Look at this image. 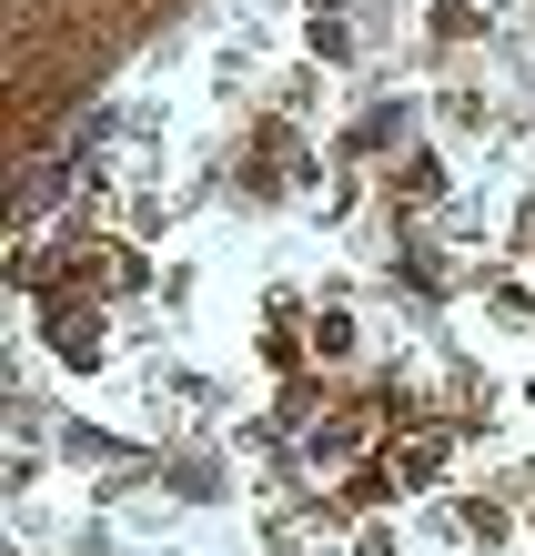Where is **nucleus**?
<instances>
[{
	"label": "nucleus",
	"instance_id": "nucleus-1",
	"mask_svg": "<svg viewBox=\"0 0 535 556\" xmlns=\"http://www.w3.org/2000/svg\"><path fill=\"white\" fill-rule=\"evenodd\" d=\"M304 173V142H293V122H263L253 132V162H243V192H283Z\"/></svg>",
	"mask_w": 535,
	"mask_h": 556
},
{
	"label": "nucleus",
	"instance_id": "nucleus-2",
	"mask_svg": "<svg viewBox=\"0 0 535 556\" xmlns=\"http://www.w3.org/2000/svg\"><path fill=\"white\" fill-rule=\"evenodd\" d=\"M374 455L394 466V485H415V496H424V485H445V455H455V445H445V435H384Z\"/></svg>",
	"mask_w": 535,
	"mask_h": 556
},
{
	"label": "nucleus",
	"instance_id": "nucleus-3",
	"mask_svg": "<svg viewBox=\"0 0 535 556\" xmlns=\"http://www.w3.org/2000/svg\"><path fill=\"white\" fill-rule=\"evenodd\" d=\"M445 536H455V546H506V506H495V496H485V506L455 496V506H445Z\"/></svg>",
	"mask_w": 535,
	"mask_h": 556
},
{
	"label": "nucleus",
	"instance_id": "nucleus-4",
	"mask_svg": "<svg viewBox=\"0 0 535 556\" xmlns=\"http://www.w3.org/2000/svg\"><path fill=\"white\" fill-rule=\"evenodd\" d=\"M304 344H314V365H344V354L364 344V324H354L344 304H323V314H314V334H304Z\"/></svg>",
	"mask_w": 535,
	"mask_h": 556
},
{
	"label": "nucleus",
	"instance_id": "nucleus-5",
	"mask_svg": "<svg viewBox=\"0 0 535 556\" xmlns=\"http://www.w3.org/2000/svg\"><path fill=\"white\" fill-rule=\"evenodd\" d=\"M405 192H415V203H434V192H445V162H434L424 142H415L405 162H394V203H405Z\"/></svg>",
	"mask_w": 535,
	"mask_h": 556
},
{
	"label": "nucleus",
	"instance_id": "nucleus-6",
	"mask_svg": "<svg viewBox=\"0 0 535 556\" xmlns=\"http://www.w3.org/2000/svg\"><path fill=\"white\" fill-rule=\"evenodd\" d=\"M424 30H434V41H485V11H475V0H434Z\"/></svg>",
	"mask_w": 535,
	"mask_h": 556
},
{
	"label": "nucleus",
	"instance_id": "nucleus-7",
	"mask_svg": "<svg viewBox=\"0 0 535 556\" xmlns=\"http://www.w3.org/2000/svg\"><path fill=\"white\" fill-rule=\"evenodd\" d=\"M495 324H535V283L525 274H495Z\"/></svg>",
	"mask_w": 535,
	"mask_h": 556
},
{
	"label": "nucleus",
	"instance_id": "nucleus-8",
	"mask_svg": "<svg viewBox=\"0 0 535 556\" xmlns=\"http://www.w3.org/2000/svg\"><path fill=\"white\" fill-rule=\"evenodd\" d=\"M304 51H314V61H354V30H344V21H323V11H314V30H304Z\"/></svg>",
	"mask_w": 535,
	"mask_h": 556
},
{
	"label": "nucleus",
	"instance_id": "nucleus-9",
	"mask_svg": "<svg viewBox=\"0 0 535 556\" xmlns=\"http://www.w3.org/2000/svg\"><path fill=\"white\" fill-rule=\"evenodd\" d=\"M405 132H415V112H374V122L354 132V152H384V142H405Z\"/></svg>",
	"mask_w": 535,
	"mask_h": 556
},
{
	"label": "nucleus",
	"instance_id": "nucleus-10",
	"mask_svg": "<svg viewBox=\"0 0 535 556\" xmlns=\"http://www.w3.org/2000/svg\"><path fill=\"white\" fill-rule=\"evenodd\" d=\"M314 405H323V384H314V375H293V384H283V425H304Z\"/></svg>",
	"mask_w": 535,
	"mask_h": 556
},
{
	"label": "nucleus",
	"instance_id": "nucleus-11",
	"mask_svg": "<svg viewBox=\"0 0 535 556\" xmlns=\"http://www.w3.org/2000/svg\"><path fill=\"white\" fill-rule=\"evenodd\" d=\"M102 274H112L122 293H142V283H152V264H142V253H102Z\"/></svg>",
	"mask_w": 535,
	"mask_h": 556
},
{
	"label": "nucleus",
	"instance_id": "nucleus-12",
	"mask_svg": "<svg viewBox=\"0 0 535 556\" xmlns=\"http://www.w3.org/2000/svg\"><path fill=\"white\" fill-rule=\"evenodd\" d=\"M354 556H394V527L374 516V527H354Z\"/></svg>",
	"mask_w": 535,
	"mask_h": 556
},
{
	"label": "nucleus",
	"instance_id": "nucleus-13",
	"mask_svg": "<svg viewBox=\"0 0 535 556\" xmlns=\"http://www.w3.org/2000/svg\"><path fill=\"white\" fill-rule=\"evenodd\" d=\"M314 11H344V0H314Z\"/></svg>",
	"mask_w": 535,
	"mask_h": 556
}]
</instances>
